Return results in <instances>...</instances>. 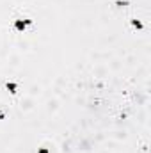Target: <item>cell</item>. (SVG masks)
Returning a JSON list of instances; mask_svg holds the SVG:
<instances>
[{
	"mask_svg": "<svg viewBox=\"0 0 151 153\" xmlns=\"http://www.w3.org/2000/svg\"><path fill=\"white\" fill-rule=\"evenodd\" d=\"M30 23V20H16L14 22V27L18 29V30H25V27Z\"/></svg>",
	"mask_w": 151,
	"mask_h": 153,
	"instance_id": "1",
	"label": "cell"
},
{
	"mask_svg": "<svg viewBox=\"0 0 151 153\" xmlns=\"http://www.w3.org/2000/svg\"><path fill=\"white\" fill-rule=\"evenodd\" d=\"M7 89H11V91L14 93V89H16V84H13V82H11V84H7Z\"/></svg>",
	"mask_w": 151,
	"mask_h": 153,
	"instance_id": "2",
	"label": "cell"
},
{
	"mask_svg": "<svg viewBox=\"0 0 151 153\" xmlns=\"http://www.w3.org/2000/svg\"><path fill=\"white\" fill-rule=\"evenodd\" d=\"M39 153H48V152H46V150H41V152H39Z\"/></svg>",
	"mask_w": 151,
	"mask_h": 153,
	"instance_id": "3",
	"label": "cell"
}]
</instances>
